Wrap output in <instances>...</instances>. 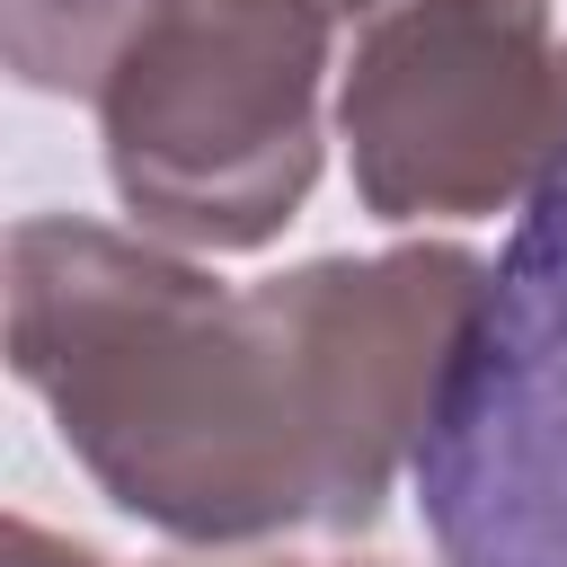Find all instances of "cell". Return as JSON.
Here are the masks:
<instances>
[{"label":"cell","instance_id":"6da1fadb","mask_svg":"<svg viewBox=\"0 0 567 567\" xmlns=\"http://www.w3.org/2000/svg\"><path fill=\"white\" fill-rule=\"evenodd\" d=\"M487 266L452 239L221 284L80 213L9 230V372L71 461L186 549L372 532L452 390Z\"/></svg>","mask_w":567,"mask_h":567},{"label":"cell","instance_id":"7a4b0ae2","mask_svg":"<svg viewBox=\"0 0 567 567\" xmlns=\"http://www.w3.org/2000/svg\"><path fill=\"white\" fill-rule=\"evenodd\" d=\"M328 0H159L97 80L124 213L186 257L266 248L319 177Z\"/></svg>","mask_w":567,"mask_h":567},{"label":"cell","instance_id":"3957f363","mask_svg":"<svg viewBox=\"0 0 567 567\" xmlns=\"http://www.w3.org/2000/svg\"><path fill=\"white\" fill-rule=\"evenodd\" d=\"M337 142L372 221H487L567 168L549 0H381L337 71Z\"/></svg>","mask_w":567,"mask_h":567},{"label":"cell","instance_id":"277c9868","mask_svg":"<svg viewBox=\"0 0 567 567\" xmlns=\"http://www.w3.org/2000/svg\"><path fill=\"white\" fill-rule=\"evenodd\" d=\"M443 567H567V168L487 266L478 328L416 443Z\"/></svg>","mask_w":567,"mask_h":567},{"label":"cell","instance_id":"5b68a950","mask_svg":"<svg viewBox=\"0 0 567 567\" xmlns=\"http://www.w3.org/2000/svg\"><path fill=\"white\" fill-rule=\"evenodd\" d=\"M159 0H0V53L44 97H97L106 62Z\"/></svg>","mask_w":567,"mask_h":567},{"label":"cell","instance_id":"8992f818","mask_svg":"<svg viewBox=\"0 0 567 567\" xmlns=\"http://www.w3.org/2000/svg\"><path fill=\"white\" fill-rule=\"evenodd\" d=\"M0 567H115V558H97L89 540L44 532L35 514H9V532H0Z\"/></svg>","mask_w":567,"mask_h":567},{"label":"cell","instance_id":"52a82bcc","mask_svg":"<svg viewBox=\"0 0 567 567\" xmlns=\"http://www.w3.org/2000/svg\"><path fill=\"white\" fill-rule=\"evenodd\" d=\"M168 567H390V558H284V549H204V558H168Z\"/></svg>","mask_w":567,"mask_h":567},{"label":"cell","instance_id":"ba28073f","mask_svg":"<svg viewBox=\"0 0 567 567\" xmlns=\"http://www.w3.org/2000/svg\"><path fill=\"white\" fill-rule=\"evenodd\" d=\"M328 9H381V0H328Z\"/></svg>","mask_w":567,"mask_h":567}]
</instances>
